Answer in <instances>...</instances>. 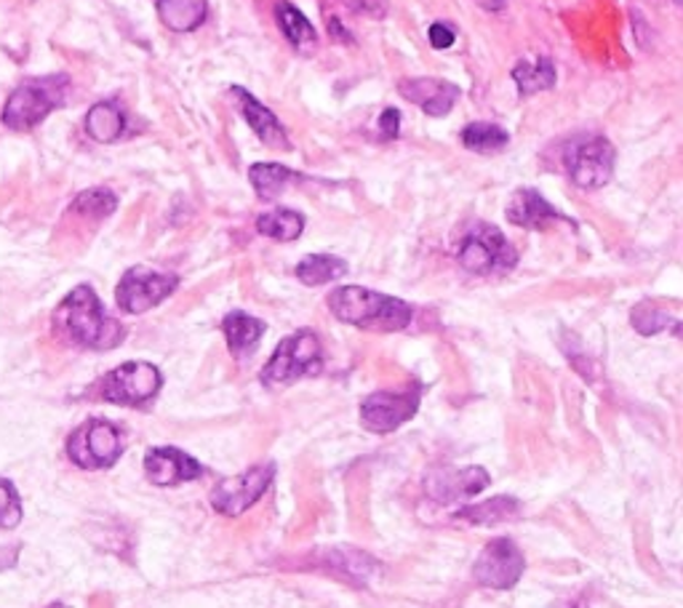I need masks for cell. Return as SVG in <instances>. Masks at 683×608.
<instances>
[{"label": "cell", "mask_w": 683, "mask_h": 608, "mask_svg": "<svg viewBox=\"0 0 683 608\" xmlns=\"http://www.w3.org/2000/svg\"><path fill=\"white\" fill-rule=\"evenodd\" d=\"M275 19H279V28L283 35H286V41L292 43L300 54H311L315 43H318V35H315V28L307 22L305 14H302L300 9H294L288 0H279V3H275Z\"/></svg>", "instance_id": "cell-20"}, {"label": "cell", "mask_w": 683, "mask_h": 608, "mask_svg": "<svg viewBox=\"0 0 683 608\" xmlns=\"http://www.w3.org/2000/svg\"><path fill=\"white\" fill-rule=\"evenodd\" d=\"M488 483H492V478H488L483 467H465V470L435 467L428 480H424V489H428V497L435 499L438 504H449L481 494Z\"/></svg>", "instance_id": "cell-13"}, {"label": "cell", "mask_w": 683, "mask_h": 608, "mask_svg": "<svg viewBox=\"0 0 683 608\" xmlns=\"http://www.w3.org/2000/svg\"><path fill=\"white\" fill-rule=\"evenodd\" d=\"M115 209H118V198H115L113 192L105 190V188H94V190L81 192V195L73 201L75 214L92 216V220H105V216L113 214Z\"/></svg>", "instance_id": "cell-29"}, {"label": "cell", "mask_w": 683, "mask_h": 608, "mask_svg": "<svg viewBox=\"0 0 683 608\" xmlns=\"http://www.w3.org/2000/svg\"><path fill=\"white\" fill-rule=\"evenodd\" d=\"M256 230H260L264 238L288 243L302 235V230H305V216L296 214L292 209H275L256 220Z\"/></svg>", "instance_id": "cell-25"}, {"label": "cell", "mask_w": 683, "mask_h": 608, "mask_svg": "<svg viewBox=\"0 0 683 608\" xmlns=\"http://www.w3.org/2000/svg\"><path fill=\"white\" fill-rule=\"evenodd\" d=\"M518 512H521V504L515 502V499L497 497V499H488V502H479V504H470V508L456 510L454 518L475 523V526H497V523L513 521Z\"/></svg>", "instance_id": "cell-22"}, {"label": "cell", "mask_w": 683, "mask_h": 608, "mask_svg": "<svg viewBox=\"0 0 683 608\" xmlns=\"http://www.w3.org/2000/svg\"><path fill=\"white\" fill-rule=\"evenodd\" d=\"M145 472L156 486H177L185 480H196L203 472V467L174 446L153 448L145 457Z\"/></svg>", "instance_id": "cell-14"}, {"label": "cell", "mask_w": 683, "mask_h": 608, "mask_svg": "<svg viewBox=\"0 0 683 608\" xmlns=\"http://www.w3.org/2000/svg\"><path fill=\"white\" fill-rule=\"evenodd\" d=\"M70 94L67 75H49V78L24 81L11 92L3 107V124L14 131H30L49 118L56 107L64 105Z\"/></svg>", "instance_id": "cell-3"}, {"label": "cell", "mask_w": 683, "mask_h": 608, "mask_svg": "<svg viewBox=\"0 0 683 608\" xmlns=\"http://www.w3.org/2000/svg\"><path fill=\"white\" fill-rule=\"evenodd\" d=\"M630 320H633V329L643 337H654L665 329L679 331V318L668 316V312L660 310V307H656L654 302L638 305L633 310V316H630Z\"/></svg>", "instance_id": "cell-28"}, {"label": "cell", "mask_w": 683, "mask_h": 608, "mask_svg": "<svg viewBox=\"0 0 683 608\" xmlns=\"http://www.w3.org/2000/svg\"><path fill=\"white\" fill-rule=\"evenodd\" d=\"M347 273V262L332 254H313L296 265V278L305 286H324Z\"/></svg>", "instance_id": "cell-24"}, {"label": "cell", "mask_w": 683, "mask_h": 608, "mask_svg": "<svg viewBox=\"0 0 683 608\" xmlns=\"http://www.w3.org/2000/svg\"><path fill=\"white\" fill-rule=\"evenodd\" d=\"M379 131H382L385 139H396L398 131H401V113L398 110H385L382 118H379Z\"/></svg>", "instance_id": "cell-32"}, {"label": "cell", "mask_w": 683, "mask_h": 608, "mask_svg": "<svg viewBox=\"0 0 683 608\" xmlns=\"http://www.w3.org/2000/svg\"><path fill=\"white\" fill-rule=\"evenodd\" d=\"M160 22L171 32H192L203 24L209 14L206 0H156Z\"/></svg>", "instance_id": "cell-18"}, {"label": "cell", "mask_w": 683, "mask_h": 608, "mask_svg": "<svg viewBox=\"0 0 683 608\" xmlns=\"http://www.w3.org/2000/svg\"><path fill=\"white\" fill-rule=\"evenodd\" d=\"M507 220L526 230H543L550 222L575 224L571 220H566L564 214H558V211L553 209L537 190H526V188L513 195L511 206H507Z\"/></svg>", "instance_id": "cell-17"}, {"label": "cell", "mask_w": 683, "mask_h": 608, "mask_svg": "<svg viewBox=\"0 0 683 608\" xmlns=\"http://www.w3.org/2000/svg\"><path fill=\"white\" fill-rule=\"evenodd\" d=\"M126 118L124 110H120L115 102H99L94 105L92 110L86 113V134L94 139V142L109 145L124 134Z\"/></svg>", "instance_id": "cell-21"}, {"label": "cell", "mask_w": 683, "mask_h": 608, "mask_svg": "<svg viewBox=\"0 0 683 608\" xmlns=\"http://www.w3.org/2000/svg\"><path fill=\"white\" fill-rule=\"evenodd\" d=\"M56 334L86 350H113L124 342V326L109 318L92 286H78L54 312Z\"/></svg>", "instance_id": "cell-1"}, {"label": "cell", "mask_w": 683, "mask_h": 608, "mask_svg": "<svg viewBox=\"0 0 683 608\" xmlns=\"http://www.w3.org/2000/svg\"><path fill=\"white\" fill-rule=\"evenodd\" d=\"M398 92H401V96H406L411 105H417L422 113L433 115V118L449 115L451 107H454L456 99H460V86L438 78L403 81L401 86H398Z\"/></svg>", "instance_id": "cell-16"}, {"label": "cell", "mask_w": 683, "mask_h": 608, "mask_svg": "<svg viewBox=\"0 0 683 608\" xmlns=\"http://www.w3.org/2000/svg\"><path fill=\"white\" fill-rule=\"evenodd\" d=\"M328 310L342 323L366 331H401L411 323V307L396 297L360 286H342L328 294Z\"/></svg>", "instance_id": "cell-2"}, {"label": "cell", "mask_w": 683, "mask_h": 608, "mask_svg": "<svg viewBox=\"0 0 683 608\" xmlns=\"http://www.w3.org/2000/svg\"><path fill=\"white\" fill-rule=\"evenodd\" d=\"M475 3L486 11H502L507 6V0H475Z\"/></svg>", "instance_id": "cell-35"}, {"label": "cell", "mask_w": 683, "mask_h": 608, "mask_svg": "<svg viewBox=\"0 0 683 608\" xmlns=\"http://www.w3.org/2000/svg\"><path fill=\"white\" fill-rule=\"evenodd\" d=\"M230 94L235 96V102H238L235 107L241 110L243 118H246L251 131H254L264 145L273 147V150H292V142H288V137H286V128L281 126V120L275 118V115L270 113L267 107L256 99V96H251L246 88H241V86L230 88Z\"/></svg>", "instance_id": "cell-15"}, {"label": "cell", "mask_w": 683, "mask_h": 608, "mask_svg": "<svg viewBox=\"0 0 683 608\" xmlns=\"http://www.w3.org/2000/svg\"><path fill=\"white\" fill-rule=\"evenodd\" d=\"M324 369V350H321V339L315 331L302 329L296 334L286 337L273 352L267 366L262 369V382L267 387H279V384H292L300 376L321 374Z\"/></svg>", "instance_id": "cell-4"}, {"label": "cell", "mask_w": 683, "mask_h": 608, "mask_svg": "<svg viewBox=\"0 0 683 608\" xmlns=\"http://www.w3.org/2000/svg\"><path fill=\"white\" fill-rule=\"evenodd\" d=\"M420 408V390L409 393H374L360 403V422L371 433H392Z\"/></svg>", "instance_id": "cell-12"}, {"label": "cell", "mask_w": 683, "mask_h": 608, "mask_svg": "<svg viewBox=\"0 0 683 608\" xmlns=\"http://www.w3.org/2000/svg\"><path fill=\"white\" fill-rule=\"evenodd\" d=\"M513 81L515 86H518L521 96H532L539 92H547V88L556 86V64L553 60H534V62H518L513 67Z\"/></svg>", "instance_id": "cell-23"}, {"label": "cell", "mask_w": 683, "mask_h": 608, "mask_svg": "<svg viewBox=\"0 0 683 608\" xmlns=\"http://www.w3.org/2000/svg\"><path fill=\"white\" fill-rule=\"evenodd\" d=\"M430 46L433 49H449V46H454V30L449 28V24H443V22H435V24H430Z\"/></svg>", "instance_id": "cell-31"}, {"label": "cell", "mask_w": 683, "mask_h": 608, "mask_svg": "<svg viewBox=\"0 0 683 608\" xmlns=\"http://www.w3.org/2000/svg\"><path fill=\"white\" fill-rule=\"evenodd\" d=\"M518 262L515 248L492 224H475L460 248V265L473 275L507 270Z\"/></svg>", "instance_id": "cell-10"}, {"label": "cell", "mask_w": 683, "mask_h": 608, "mask_svg": "<svg viewBox=\"0 0 683 608\" xmlns=\"http://www.w3.org/2000/svg\"><path fill=\"white\" fill-rule=\"evenodd\" d=\"M160 384H164V376L153 363L132 361L109 371L99 384V393L102 398L118 403V406H141L156 398Z\"/></svg>", "instance_id": "cell-7"}, {"label": "cell", "mask_w": 683, "mask_h": 608, "mask_svg": "<svg viewBox=\"0 0 683 608\" xmlns=\"http://www.w3.org/2000/svg\"><path fill=\"white\" fill-rule=\"evenodd\" d=\"M524 555L511 540H494L483 547V553L475 561L473 576L475 582L492 590H511L515 582L524 574Z\"/></svg>", "instance_id": "cell-11"}, {"label": "cell", "mask_w": 683, "mask_h": 608, "mask_svg": "<svg viewBox=\"0 0 683 608\" xmlns=\"http://www.w3.org/2000/svg\"><path fill=\"white\" fill-rule=\"evenodd\" d=\"M275 478V465L264 462L256 467H249L243 476L238 478H224L211 489V508L228 518L243 515L249 508H254L260 502L264 491L270 489Z\"/></svg>", "instance_id": "cell-8"}, {"label": "cell", "mask_w": 683, "mask_h": 608, "mask_svg": "<svg viewBox=\"0 0 683 608\" xmlns=\"http://www.w3.org/2000/svg\"><path fill=\"white\" fill-rule=\"evenodd\" d=\"M49 608H64V606H49Z\"/></svg>", "instance_id": "cell-37"}, {"label": "cell", "mask_w": 683, "mask_h": 608, "mask_svg": "<svg viewBox=\"0 0 683 608\" xmlns=\"http://www.w3.org/2000/svg\"><path fill=\"white\" fill-rule=\"evenodd\" d=\"M14 558H17V550L14 553H11V550H0V568H9L11 563H14Z\"/></svg>", "instance_id": "cell-36"}, {"label": "cell", "mask_w": 683, "mask_h": 608, "mask_svg": "<svg viewBox=\"0 0 683 608\" xmlns=\"http://www.w3.org/2000/svg\"><path fill=\"white\" fill-rule=\"evenodd\" d=\"M22 521V504L11 480H0V529H14Z\"/></svg>", "instance_id": "cell-30"}, {"label": "cell", "mask_w": 683, "mask_h": 608, "mask_svg": "<svg viewBox=\"0 0 683 608\" xmlns=\"http://www.w3.org/2000/svg\"><path fill=\"white\" fill-rule=\"evenodd\" d=\"M179 278L171 273H158L150 267H132L118 288H115V299L118 307L128 316H141V312L158 307L164 299H169L177 291Z\"/></svg>", "instance_id": "cell-6"}, {"label": "cell", "mask_w": 683, "mask_h": 608, "mask_svg": "<svg viewBox=\"0 0 683 608\" xmlns=\"http://www.w3.org/2000/svg\"><path fill=\"white\" fill-rule=\"evenodd\" d=\"M222 331H224V339H228L230 352H233L235 358H243V355H249V352L256 348V342L262 339L264 323L262 320L251 318L249 312L235 310L222 320Z\"/></svg>", "instance_id": "cell-19"}, {"label": "cell", "mask_w": 683, "mask_h": 608, "mask_svg": "<svg viewBox=\"0 0 683 608\" xmlns=\"http://www.w3.org/2000/svg\"><path fill=\"white\" fill-rule=\"evenodd\" d=\"M511 142V134L497 124H470L462 128V145L467 150L481 152V156H492V152L505 150Z\"/></svg>", "instance_id": "cell-27"}, {"label": "cell", "mask_w": 683, "mask_h": 608, "mask_svg": "<svg viewBox=\"0 0 683 608\" xmlns=\"http://www.w3.org/2000/svg\"><path fill=\"white\" fill-rule=\"evenodd\" d=\"M353 9L369 17H382L388 11V0H353Z\"/></svg>", "instance_id": "cell-33"}, {"label": "cell", "mask_w": 683, "mask_h": 608, "mask_svg": "<svg viewBox=\"0 0 683 608\" xmlns=\"http://www.w3.org/2000/svg\"><path fill=\"white\" fill-rule=\"evenodd\" d=\"M328 32H332V35L337 38V41L353 43V35H350V32H347L345 28H339V19H332V22H328Z\"/></svg>", "instance_id": "cell-34"}, {"label": "cell", "mask_w": 683, "mask_h": 608, "mask_svg": "<svg viewBox=\"0 0 683 608\" xmlns=\"http://www.w3.org/2000/svg\"><path fill=\"white\" fill-rule=\"evenodd\" d=\"M614 160H617L614 145L603 137L582 139V142L571 145L564 156L566 171H569L571 182L582 190L603 188V184L611 179V174H614Z\"/></svg>", "instance_id": "cell-9"}, {"label": "cell", "mask_w": 683, "mask_h": 608, "mask_svg": "<svg viewBox=\"0 0 683 608\" xmlns=\"http://www.w3.org/2000/svg\"><path fill=\"white\" fill-rule=\"evenodd\" d=\"M249 179H251V184H254L260 201L270 203V201H275L283 190H286V184L292 182V179H296V174L292 169H286V166H279V163H254L249 171Z\"/></svg>", "instance_id": "cell-26"}, {"label": "cell", "mask_w": 683, "mask_h": 608, "mask_svg": "<svg viewBox=\"0 0 683 608\" xmlns=\"http://www.w3.org/2000/svg\"><path fill=\"white\" fill-rule=\"evenodd\" d=\"M124 454L118 427L105 419H88L70 435L67 457L83 470H105Z\"/></svg>", "instance_id": "cell-5"}]
</instances>
